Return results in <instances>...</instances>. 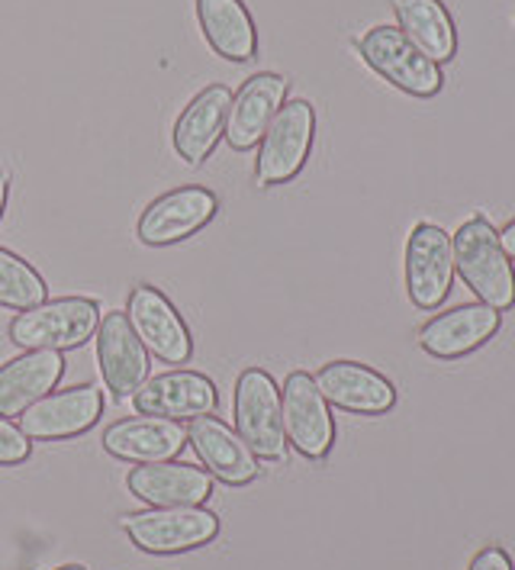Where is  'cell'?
Here are the masks:
<instances>
[{"label": "cell", "mask_w": 515, "mask_h": 570, "mask_svg": "<svg viewBox=\"0 0 515 570\" xmlns=\"http://www.w3.org/2000/svg\"><path fill=\"white\" fill-rule=\"evenodd\" d=\"M455 245V274L471 287L477 303H486L499 313L515 306V265L509 262L499 233L486 216H471L452 236Z\"/></svg>", "instance_id": "6da1fadb"}, {"label": "cell", "mask_w": 515, "mask_h": 570, "mask_svg": "<svg viewBox=\"0 0 515 570\" xmlns=\"http://www.w3.org/2000/svg\"><path fill=\"white\" fill-rule=\"evenodd\" d=\"M100 326V306L91 297H59L23 309L10 323V342L27 352L81 348Z\"/></svg>", "instance_id": "7a4b0ae2"}, {"label": "cell", "mask_w": 515, "mask_h": 570, "mask_svg": "<svg viewBox=\"0 0 515 570\" xmlns=\"http://www.w3.org/2000/svg\"><path fill=\"white\" fill-rule=\"evenodd\" d=\"M316 139V110L309 100H287L258 142L255 180L258 187H277L294 180L309 161Z\"/></svg>", "instance_id": "3957f363"}, {"label": "cell", "mask_w": 515, "mask_h": 570, "mask_svg": "<svg viewBox=\"0 0 515 570\" xmlns=\"http://www.w3.org/2000/svg\"><path fill=\"white\" fill-rule=\"evenodd\" d=\"M236 432L255 458L261 461L287 458L280 391L271 374L261 367H245L236 381Z\"/></svg>", "instance_id": "277c9868"}, {"label": "cell", "mask_w": 515, "mask_h": 570, "mask_svg": "<svg viewBox=\"0 0 515 570\" xmlns=\"http://www.w3.org/2000/svg\"><path fill=\"white\" fill-rule=\"evenodd\" d=\"M358 52L362 59L396 90L409 94V97H435L445 88V75L442 65L425 59L423 52L403 36L399 27H374L358 39Z\"/></svg>", "instance_id": "5b68a950"}, {"label": "cell", "mask_w": 515, "mask_h": 570, "mask_svg": "<svg viewBox=\"0 0 515 570\" xmlns=\"http://www.w3.org/2000/svg\"><path fill=\"white\" fill-rule=\"evenodd\" d=\"M122 532L146 554H184L219 535V515L204 507H152L122 515Z\"/></svg>", "instance_id": "8992f818"}, {"label": "cell", "mask_w": 515, "mask_h": 570, "mask_svg": "<svg viewBox=\"0 0 515 570\" xmlns=\"http://www.w3.org/2000/svg\"><path fill=\"white\" fill-rule=\"evenodd\" d=\"M406 294L419 309H438L455 287V245L452 236L435 226L419 223L406 239Z\"/></svg>", "instance_id": "52a82bcc"}, {"label": "cell", "mask_w": 515, "mask_h": 570, "mask_svg": "<svg viewBox=\"0 0 515 570\" xmlns=\"http://www.w3.org/2000/svg\"><path fill=\"white\" fill-rule=\"evenodd\" d=\"M280 410H284L287 445H294L306 461H326L335 445V420L326 396L313 381V374L294 371L284 381Z\"/></svg>", "instance_id": "ba28073f"}, {"label": "cell", "mask_w": 515, "mask_h": 570, "mask_svg": "<svg viewBox=\"0 0 515 570\" xmlns=\"http://www.w3.org/2000/svg\"><path fill=\"white\" fill-rule=\"evenodd\" d=\"M103 416V393L93 384H78L36 400L20 416V429L30 442H65L91 432Z\"/></svg>", "instance_id": "9c48e42d"}, {"label": "cell", "mask_w": 515, "mask_h": 570, "mask_svg": "<svg viewBox=\"0 0 515 570\" xmlns=\"http://www.w3.org/2000/svg\"><path fill=\"white\" fill-rule=\"evenodd\" d=\"M216 210H219V197L212 190L197 187V184L178 187L149 204V210L139 216L136 236L142 245L165 248V245L197 236L204 226H210Z\"/></svg>", "instance_id": "30bf717a"}, {"label": "cell", "mask_w": 515, "mask_h": 570, "mask_svg": "<svg viewBox=\"0 0 515 570\" xmlns=\"http://www.w3.org/2000/svg\"><path fill=\"white\" fill-rule=\"evenodd\" d=\"M503 326V313L486 303H460L455 309H445L425 323L416 342L425 355L438 361H457L481 352L496 338Z\"/></svg>", "instance_id": "8fae6325"}, {"label": "cell", "mask_w": 515, "mask_h": 570, "mask_svg": "<svg viewBox=\"0 0 515 570\" xmlns=\"http://www.w3.org/2000/svg\"><path fill=\"white\" fill-rule=\"evenodd\" d=\"M93 335H97V361L107 391L117 400L136 396V391L149 381L152 361H149V348L132 330L129 316L120 309L100 316V326Z\"/></svg>", "instance_id": "7c38bea8"}, {"label": "cell", "mask_w": 515, "mask_h": 570, "mask_svg": "<svg viewBox=\"0 0 515 570\" xmlns=\"http://www.w3.org/2000/svg\"><path fill=\"white\" fill-rule=\"evenodd\" d=\"M126 316L155 358H161L165 364H187L190 361L194 335L181 320V313L175 309V303L168 301L161 291H155L149 284L132 287L129 303H126Z\"/></svg>", "instance_id": "4fadbf2b"}, {"label": "cell", "mask_w": 515, "mask_h": 570, "mask_svg": "<svg viewBox=\"0 0 515 570\" xmlns=\"http://www.w3.org/2000/svg\"><path fill=\"white\" fill-rule=\"evenodd\" d=\"M313 381L329 406L355 416H384L396 406L394 381L362 361H329L313 374Z\"/></svg>", "instance_id": "5bb4252c"}, {"label": "cell", "mask_w": 515, "mask_h": 570, "mask_svg": "<svg viewBox=\"0 0 515 570\" xmlns=\"http://www.w3.org/2000/svg\"><path fill=\"white\" fill-rule=\"evenodd\" d=\"M132 406L139 416H161V420H197V416H212L216 410V384L200 371H168L149 377L136 396Z\"/></svg>", "instance_id": "9a60e30c"}, {"label": "cell", "mask_w": 515, "mask_h": 570, "mask_svg": "<svg viewBox=\"0 0 515 570\" xmlns=\"http://www.w3.org/2000/svg\"><path fill=\"white\" fill-rule=\"evenodd\" d=\"M126 487L136 500L155 510L171 507H204L212 497L210 471L197 464L158 461V464H136L126 478Z\"/></svg>", "instance_id": "2e32d148"}, {"label": "cell", "mask_w": 515, "mask_h": 570, "mask_svg": "<svg viewBox=\"0 0 515 570\" xmlns=\"http://www.w3.org/2000/svg\"><path fill=\"white\" fill-rule=\"evenodd\" d=\"M287 90H290V81L284 75H274V71L251 75L239 94H232L229 117H226V142L236 151L255 149L265 129L277 117V110L287 104Z\"/></svg>", "instance_id": "e0dca14e"}, {"label": "cell", "mask_w": 515, "mask_h": 570, "mask_svg": "<svg viewBox=\"0 0 515 570\" xmlns=\"http://www.w3.org/2000/svg\"><path fill=\"white\" fill-rule=\"evenodd\" d=\"M229 104H232V90L226 85H210L184 107V114L175 122L171 142L178 158H184L190 168H200L226 136Z\"/></svg>", "instance_id": "ac0fdd59"}, {"label": "cell", "mask_w": 515, "mask_h": 570, "mask_svg": "<svg viewBox=\"0 0 515 570\" xmlns=\"http://www.w3.org/2000/svg\"><path fill=\"white\" fill-rule=\"evenodd\" d=\"M187 442L190 449L197 451V458L204 461V468L210 471L216 481L229 483V487H245L251 483L261 468L258 458L248 451L239 432L229 429L226 422H219L216 416H197L187 425Z\"/></svg>", "instance_id": "d6986e66"}, {"label": "cell", "mask_w": 515, "mask_h": 570, "mask_svg": "<svg viewBox=\"0 0 515 570\" xmlns=\"http://www.w3.org/2000/svg\"><path fill=\"white\" fill-rule=\"evenodd\" d=\"M187 445V429L181 422L161 420V416H132L113 422L103 432L107 454L120 458L126 464H158L175 461Z\"/></svg>", "instance_id": "ffe728a7"}, {"label": "cell", "mask_w": 515, "mask_h": 570, "mask_svg": "<svg viewBox=\"0 0 515 570\" xmlns=\"http://www.w3.org/2000/svg\"><path fill=\"white\" fill-rule=\"evenodd\" d=\"M65 377L61 352H27L0 364V416H23L36 400L49 396Z\"/></svg>", "instance_id": "44dd1931"}, {"label": "cell", "mask_w": 515, "mask_h": 570, "mask_svg": "<svg viewBox=\"0 0 515 570\" xmlns=\"http://www.w3.org/2000/svg\"><path fill=\"white\" fill-rule=\"evenodd\" d=\"M394 13L403 36L435 65L457 56V27L445 0H394Z\"/></svg>", "instance_id": "7402d4cb"}, {"label": "cell", "mask_w": 515, "mask_h": 570, "mask_svg": "<svg viewBox=\"0 0 515 570\" xmlns=\"http://www.w3.org/2000/svg\"><path fill=\"white\" fill-rule=\"evenodd\" d=\"M197 20L216 56L226 61L258 56V30L245 0H197Z\"/></svg>", "instance_id": "603a6c76"}, {"label": "cell", "mask_w": 515, "mask_h": 570, "mask_svg": "<svg viewBox=\"0 0 515 570\" xmlns=\"http://www.w3.org/2000/svg\"><path fill=\"white\" fill-rule=\"evenodd\" d=\"M46 301H49V284L42 281V274L0 245V306L23 313Z\"/></svg>", "instance_id": "cb8c5ba5"}, {"label": "cell", "mask_w": 515, "mask_h": 570, "mask_svg": "<svg viewBox=\"0 0 515 570\" xmlns=\"http://www.w3.org/2000/svg\"><path fill=\"white\" fill-rule=\"evenodd\" d=\"M32 442L23 435V429L17 422L0 416V468H13L23 464L30 458Z\"/></svg>", "instance_id": "d4e9b609"}, {"label": "cell", "mask_w": 515, "mask_h": 570, "mask_svg": "<svg viewBox=\"0 0 515 570\" xmlns=\"http://www.w3.org/2000/svg\"><path fill=\"white\" fill-rule=\"evenodd\" d=\"M467 570H513V558L499 548V544H486L474 554L471 568Z\"/></svg>", "instance_id": "484cf974"}, {"label": "cell", "mask_w": 515, "mask_h": 570, "mask_svg": "<svg viewBox=\"0 0 515 570\" xmlns=\"http://www.w3.org/2000/svg\"><path fill=\"white\" fill-rule=\"evenodd\" d=\"M499 242H503V248H506L509 262H515V219H509V223L499 229Z\"/></svg>", "instance_id": "4316f807"}, {"label": "cell", "mask_w": 515, "mask_h": 570, "mask_svg": "<svg viewBox=\"0 0 515 570\" xmlns=\"http://www.w3.org/2000/svg\"><path fill=\"white\" fill-rule=\"evenodd\" d=\"M7 197H10V175L0 171V219H3V210H7Z\"/></svg>", "instance_id": "83f0119b"}, {"label": "cell", "mask_w": 515, "mask_h": 570, "mask_svg": "<svg viewBox=\"0 0 515 570\" xmlns=\"http://www.w3.org/2000/svg\"><path fill=\"white\" fill-rule=\"evenodd\" d=\"M56 570H85L81 564H65V568H56Z\"/></svg>", "instance_id": "f1b7e54d"}]
</instances>
